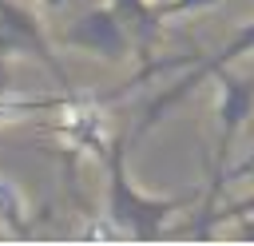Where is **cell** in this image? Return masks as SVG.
Instances as JSON below:
<instances>
[{
    "label": "cell",
    "mask_w": 254,
    "mask_h": 246,
    "mask_svg": "<svg viewBox=\"0 0 254 246\" xmlns=\"http://www.w3.org/2000/svg\"><path fill=\"white\" fill-rule=\"evenodd\" d=\"M8 60H12V48H8V40H4V32H0V87H8V79H4Z\"/></svg>",
    "instance_id": "12"
},
{
    "label": "cell",
    "mask_w": 254,
    "mask_h": 246,
    "mask_svg": "<svg viewBox=\"0 0 254 246\" xmlns=\"http://www.w3.org/2000/svg\"><path fill=\"white\" fill-rule=\"evenodd\" d=\"M0 32H4L12 56H32V60H40V63L67 87V71H64L60 60L52 56V44H48V36H44V24H40L24 4H16V0H0Z\"/></svg>",
    "instance_id": "5"
},
{
    "label": "cell",
    "mask_w": 254,
    "mask_h": 246,
    "mask_svg": "<svg viewBox=\"0 0 254 246\" xmlns=\"http://www.w3.org/2000/svg\"><path fill=\"white\" fill-rule=\"evenodd\" d=\"M0 230L16 234V238H28L32 234V202L24 198V190L0 175Z\"/></svg>",
    "instance_id": "8"
},
{
    "label": "cell",
    "mask_w": 254,
    "mask_h": 246,
    "mask_svg": "<svg viewBox=\"0 0 254 246\" xmlns=\"http://www.w3.org/2000/svg\"><path fill=\"white\" fill-rule=\"evenodd\" d=\"M250 52H254V20L238 24V32H234V36H230V40H226L222 48H214L210 56H198V60L190 63V71H187L183 79H175V83H171L167 91H159V95L151 99V107L143 111L139 127L131 131V143H135V139H143V135H147V131H151V127H155L159 119H163V111H171L175 103H183V99H187V95H190V91H194L198 83L214 79L218 71H226V67L234 63V60H242V56H250Z\"/></svg>",
    "instance_id": "3"
},
{
    "label": "cell",
    "mask_w": 254,
    "mask_h": 246,
    "mask_svg": "<svg viewBox=\"0 0 254 246\" xmlns=\"http://www.w3.org/2000/svg\"><path fill=\"white\" fill-rule=\"evenodd\" d=\"M210 4H218V0H163L159 8H163V16L171 20V16H187V12H202V8H210Z\"/></svg>",
    "instance_id": "9"
},
{
    "label": "cell",
    "mask_w": 254,
    "mask_h": 246,
    "mask_svg": "<svg viewBox=\"0 0 254 246\" xmlns=\"http://www.w3.org/2000/svg\"><path fill=\"white\" fill-rule=\"evenodd\" d=\"M218 99H214V159H210V179H206V190L198 198V218L187 222V234L194 238H210L206 222L214 214V206L222 202V179L230 171V159H234V143L246 127V119L254 115V71L250 75H230V71H218Z\"/></svg>",
    "instance_id": "2"
},
{
    "label": "cell",
    "mask_w": 254,
    "mask_h": 246,
    "mask_svg": "<svg viewBox=\"0 0 254 246\" xmlns=\"http://www.w3.org/2000/svg\"><path fill=\"white\" fill-rule=\"evenodd\" d=\"M79 234H83V238H123V230H119V226H115L107 214H99L95 222H87Z\"/></svg>",
    "instance_id": "10"
},
{
    "label": "cell",
    "mask_w": 254,
    "mask_h": 246,
    "mask_svg": "<svg viewBox=\"0 0 254 246\" xmlns=\"http://www.w3.org/2000/svg\"><path fill=\"white\" fill-rule=\"evenodd\" d=\"M60 44L79 48V52H91V56H99V60H107V63H123V60L135 52L131 32H127V24L119 20V12H115L111 4H95V8L79 12V16L60 32Z\"/></svg>",
    "instance_id": "4"
},
{
    "label": "cell",
    "mask_w": 254,
    "mask_h": 246,
    "mask_svg": "<svg viewBox=\"0 0 254 246\" xmlns=\"http://www.w3.org/2000/svg\"><path fill=\"white\" fill-rule=\"evenodd\" d=\"M250 175H254V151H250L242 163H234V167L226 171V179H222V190H226L230 183H242V179H250Z\"/></svg>",
    "instance_id": "11"
},
{
    "label": "cell",
    "mask_w": 254,
    "mask_h": 246,
    "mask_svg": "<svg viewBox=\"0 0 254 246\" xmlns=\"http://www.w3.org/2000/svg\"><path fill=\"white\" fill-rule=\"evenodd\" d=\"M127 147H131V135L127 139H115L103 167H107V206L103 214L123 230V238H139V242H151L163 234L167 218L187 210V206H198V190L194 194H175V198H155V194H143L131 175H127Z\"/></svg>",
    "instance_id": "1"
},
{
    "label": "cell",
    "mask_w": 254,
    "mask_h": 246,
    "mask_svg": "<svg viewBox=\"0 0 254 246\" xmlns=\"http://www.w3.org/2000/svg\"><path fill=\"white\" fill-rule=\"evenodd\" d=\"M67 99H71V91H60V95H16V91L0 87V123H20L28 115L60 111Z\"/></svg>",
    "instance_id": "7"
},
{
    "label": "cell",
    "mask_w": 254,
    "mask_h": 246,
    "mask_svg": "<svg viewBox=\"0 0 254 246\" xmlns=\"http://www.w3.org/2000/svg\"><path fill=\"white\" fill-rule=\"evenodd\" d=\"M107 4L127 24L131 44H135V56H151V48H155V40L163 32V20H167L163 8H159V0H107Z\"/></svg>",
    "instance_id": "6"
}]
</instances>
